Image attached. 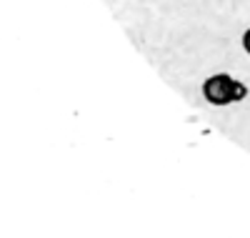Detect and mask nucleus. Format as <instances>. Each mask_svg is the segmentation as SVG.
I'll return each mask as SVG.
<instances>
[{"label": "nucleus", "mask_w": 250, "mask_h": 238, "mask_svg": "<svg viewBox=\"0 0 250 238\" xmlns=\"http://www.w3.org/2000/svg\"><path fill=\"white\" fill-rule=\"evenodd\" d=\"M203 98L210 105H230L248 98V85L233 78L230 73H213L203 83Z\"/></svg>", "instance_id": "obj_1"}, {"label": "nucleus", "mask_w": 250, "mask_h": 238, "mask_svg": "<svg viewBox=\"0 0 250 238\" xmlns=\"http://www.w3.org/2000/svg\"><path fill=\"white\" fill-rule=\"evenodd\" d=\"M240 43H243V50H245V53L250 55V28H245V33H243Z\"/></svg>", "instance_id": "obj_2"}]
</instances>
